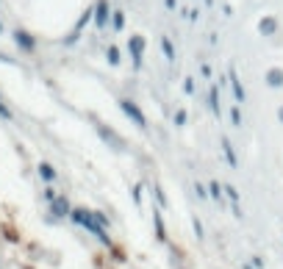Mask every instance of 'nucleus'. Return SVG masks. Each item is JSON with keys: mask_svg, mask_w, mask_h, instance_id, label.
Wrapping results in <instances>:
<instances>
[{"mask_svg": "<svg viewBox=\"0 0 283 269\" xmlns=\"http://www.w3.org/2000/svg\"><path fill=\"white\" fill-rule=\"evenodd\" d=\"M70 216H73V222H75V225L86 227V230H92V233H95V236H100V239L106 241V244H111V239H109V236H106V230H103V225H100V222L95 219V211H86V208H75V211H73V214H70Z\"/></svg>", "mask_w": 283, "mask_h": 269, "instance_id": "f257e3e1", "label": "nucleus"}, {"mask_svg": "<svg viewBox=\"0 0 283 269\" xmlns=\"http://www.w3.org/2000/svg\"><path fill=\"white\" fill-rule=\"evenodd\" d=\"M14 42H17V48L25 50V53H34V48H37V39H34L28 31H23V28L14 31Z\"/></svg>", "mask_w": 283, "mask_h": 269, "instance_id": "f03ea898", "label": "nucleus"}, {"mask_svg": "<svg viewBox=\"0 0 283 269\" xmlns=\"http://www.w3.org/2000/svg\"><path fill=\"white\" fill-rule=\"evenodd\" d=\"M120 106H122V111H125L128 117H131V120H133V122H136V125H139V128H147V120H145V114L139 111V106H136V103H131V100H122Z\"/></svg>", "mask_w": 283, "mask_h": 269, "instance_id": "7ed1b4c3", "label": "nucleus"}, {"mask_svg": "<svg viewBox=\"0 0 283 269\" xmlns=\"http://www.w3.org/2000/svg\"><path fill=\"white\" fill-rule=\"evenodd\" d=\"M95 25L97 28H106V25H109V3H106V0H100L97 9H95Z\"/></svg>", "mask_w": 283, "mask_h": 269, "instance_id": "20e7f679", "label": "nucleus"}, {"mask_svg": "<svg viewBox=\"0 0 283 269\" xmlns=\"http://www.w3.org/2000/svg\"><path fill=\"white\" fill-rule=\"evenodd\" d=\"M142 50H145V39L142 36H131V53H133V64H142Z\"/></svg>", "mask_w": 283, "mask_h": 269, "instance_id": "39448f33", "label": "nucleus"}, {"mask_svg": "<svg viewBox=\"0 0 283 269\" xmlns=\"http://www.w3.org/2000/svg\"><path fill=\"white\" fill-rule=\"evenodd\" d=\"M50 208H53L56 216H67V214H73L70 211V203H67V197H56L53 203H50Z\"/></svg>", "mask_w": 283, "mask_h": 269, "instance_id": "423d86ee", "label": "nucleus"}, {"mask_svg": "<svg viewBox=\"0 0 283 269\" xmlns=\"http://www.w3.org/2000/svg\"><path fill=\"white\" fill-rule=\"evenodd\" d=\"M39 175H42L45 183H53V180H56V169H53V164L42 161V164H39Z\"/></svg>", "mask_w": 283, "mask_h": 269, "instance_id": "0eeeda50", "label": "nucleus"}, {"mask_svg": "<svg viewBox=\"0 0 283 269\" xmlns=\"http://www.w3.org/2000/svg\"><path fill=\"white\" fill-rule=\"evenodd\" d=\"M225 191H228V197H230V205H233V214L241 219V208H239V194H236L233 186H225Z\"/></svg>", "mask_w": 283, "mask_h": 269, "instance_id": "6e6552de", "label": "nucleus"}, {"mask_svg": "<svg viewBox=\"0 0 283 269\" xmlns=\"http://www.w3.org/2000/svg\"><path fill=\"white\" fill-rule=\"evenodd\" d=\"M230 84H233L236 100H244V89H241V84H239V78H236V72H233V70H230Z\"/></svg>", "mask_w": 283, "mask_h": 269, "instance_id": "1a4fd4ad", "label": "nucleus"}, {"mask_svg": "<svg viewBox=\"0 0 283 269\" xmlns=\"http://www.w3.org/2000/svg\"><path fill=\"white\" fill-rule=\"evenodd\" d=\"M222 147H225V158H228V164L230 167H236V156H233V147H230L228 139H222Z\"/></svg>", "mask_w": 283, "mask_h": 269, "instance_id": "9d476101", "label": "nucleus"}, {"mask_svg": "<svg viewBox=\"0 0 283 269\" xmlns=\"http://www.w3.org/2000/svg\"><path fill=\"white\" fill-rule=\"evenodd\" d=\"M161 50H164V56H167L169 61L175 59V50H172V42H169L167 36H164V39H161Z\"/></svg>", "mask_w": 283, "mask_h": 269, "instance_id": "9b49d317", "label": "nucleus"}, {"mask_svg": "<svg viewBox=\"0 0 283 269\" xmlns=\"http://www.w3.org/2000/svg\"><path fill=\"white\" fill-rule=\"evenodd\" d=\"M269 84H272V86H280V84H283V72H280V70H272V72H269Z\"/></svg>", "mask_w": 283, "mask_h": 269, "instance_id": "f8f14e48", "label": "nucleus"}, {"mask_svg": "<svg viewBox=\"0 0 283 269\" xmlns=\"http://www.w3.org/2000/svg\"><path fill=\"white\" fill-rule=\"evenodd\" d=\"M211 108H214V114L219 117V100H217V89H211Z\"/></svg>", "mask_w": 283, "mask_h": 269, "instance_id": "ddd939ff", "label": "nucleus"}, {"mask_svg": "<svg viewBox=\"0 0 283 269\" xmlns=\"http://www.w3.org/2000/svg\"><path fill=\"white\" fill-rule=\"evenodd\" d=\"M261 31H264V34H272V31H275V20H264V23H261Z\"/></svg>", "mask_w": 283, "mask_h": 269, "instance_id": "4468645a", "label": "nucleus"}, {"mask_svg": "<svg viewBox=\"0 0 283 269\" xmlns=\"http://www.w3.org/2000/svg\"><path fill=\"white\" fill-rule=\"evenodd\" d=\"M109 61L111 64H120V50L117 48H109Z\"/></svg>", "mask_w": 283, "mask_h": 269, "instance_id": "2eb2a0df", "label": "nucleus"}, {"mask_svg": "<svg viewBox=\"0 0 283 269\" xmlns=\"http://www.w3.org/2000/svg\"><path fill=\"white\" fill-rule=\"evenodd\" d=\"M211 194H214V200H217V203H222V194H219V186L217 183H211Z\"/></svg>", "mask_w": 283, "mask_h": 269, "instance_id": "dca6fc26", "label": "nucleus"}, {"mask_svg": "<svg viewBox=\"0 0 283 269\" xmlns=\"http://www.w3.org/2000/svg\"><path fill=\"white\" fill-rule=\"evenodd\" d=\"M0 120H12V111H9L3 103H0Z\"/></svg>", "mask_w": 283, "mask_h": 269, "instance_id": "f3484780", "label": "nucleus"}, {"mask_svg": "<svg viewBox=\"0 0 283 269\" xmlns=\"http://www.w3.org/2000/svg\"><path fill=\"white\" fill-rule=\"evenodd\" d=\"M122 28V12H117L114 14V31H120Z\"/></svg>", "mask_w": 283, "mask_h": 269, "instance_id": "a211bd4d", "label": "nucleus"}, {"mask_svg": "<svg viewBox=\"0 0 283 269\" xmlns=\"http://www.w3.org/2000/svg\"><path fill=\"white\" fill-rule=\"evenodd\" d=\"M153 222H156V230H158V239H164V225H161V219H158V216H156V219H153Z\"/></svg>", "mask_w": 283, "mask_h": 269, "instance_id": "6ab92c4d", "label": "nucleus"}, {"mask_svg": "<svg viewBox=\"0 0 283 269\" xmlns=\"http://www.w3.org/2000/svg\"><path fill=\"white\" fill-rule=\"evenodd\" d=\"M183 89H186L189 95H192V92H194V81H192V78H186V84H183Z\"/></svg>", "mask_w": 283, "mask_h": 269, "instance_id": "aec40b11", "label": "nucleus"}, {"mask_svg": "<svg viewBox=\"0 0 283 269\" xmlns=\"http://www.w3.org/2000/svg\"><path fill=\"white\" fill-rule=\"evenodd\" d=\"M167 9H175V0H167Z\"/></svg>", "mask_w": 283, "mask_h": 269, "instance_id": "412c9836", "label": "nucleus"}, {"mask_svg": "<svg viewBox=\"0 0 283 269\" xmlns=\"http://www.w3.org/2000/svg\"><path fill=\"white\" fill-rule=\"evenodd\" d=\"M241 269H253V266H241Z\"/></svg>", "mask_w": 283, "mask_h": 269, "instance_id": "4be33fe9", "label": "nucleus"}, {"mask_svg": "<svg viewBox=\"0 0 283 269\" xmlns=\"http://www.w3.org/2000/svg\"><path fill=\"white\" fill-rule=\"evenodd\" d=\"M0 31H3V23H0Z\"/></svg>", "mask_w": 283, "mask_h": 269, "instance_id": "5701e85b", "label": "nucleus"}]
</instances>
